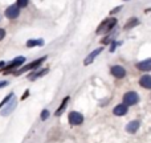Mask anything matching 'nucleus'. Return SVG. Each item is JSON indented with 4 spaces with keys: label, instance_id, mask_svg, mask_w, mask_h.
<instances>
[{
    "label": "nucleus",
    "instance_id": "nucleus-1",
    "mask_svg": "<svg viewBox=\"0 0 151 143\" xmlns=\"http://www.w3.org/2000/svg\"><path fill=\"white\" fill-rule=\"evenodd\" d=\"M115 25H117V19L109 17L102 21L101 25H98V28L96 29V33H109L110 31H113V28H114Z\"/></svg>",
    "mask_w": 151,
    "mask_h": 143
},
{
    "label": "nucleus",
    "instance_id": "nucleus-2",
    "mask_svg": "<svg viewBox=\"0 0 151 143\" xmlns=\"http://www.w3.org/2000/svg\"><path fill=\"white\" fill-rule=\"evenodd\" d=\"M138 102H139V96L135 91H127L123 96V105H126V106H134Z\"/></svg>",
    "mask_w": 151,
    "mask_h": 143
},
{
    "label": "nucleus",
    "instance_id": "nucleus-3",
    "mask_svg": "<svg viewBox=\"0 0 151 143\" xmlns=\"http://www.w3.org/2000/svg\"><path fill=\"white\" fill-rule=\"evenodd\" d=\"M47 57H48V56H44V57H41V58H39V60H36V61H33V63H31L29 65H27V66H24V68L19 69V70L16 72V74H21V73H24V72H28V70H33V69H37L42 63H44L45 60H47Z\"/></svg>",
    "mask_w": 151,
    "mask_h": 143
},
{
    "label": "nucleus",
    "instance_id": "nucleus-4",
    "mask_svg": "<svg viewBox=\"0 0 151 143\" xmlns=\"http://www.w3.org/2000/svg\"><path fill=\"white\" fill-rule=\"evenodd\" d=\"M24 61H25V57H23V56H19V57H16L13 61H11V64L7 66V68L3 69V73H9V72H13L16 68H19L20 65H23Z\"/></svg>",
    "mask_w": 151,
    "mask_h": 143
},
{
    "label": "nucleus",
    "instance_id": "nucleus-5",
    "mask_svg": "<svg viewBox=\"0 0 151 143\" xmlns=\"http://www.w3.org/2000/svg\"><path fill=\"white\" fill-rule=\"evenodd\" d=\"M68 119H69V123L73 126H77V125H81L83 122V117L81 113H77V111H72L69 113L68 115Z\"/></svg>",
    "mask_w": 151,
    "mask_h": 143
},
{
    "label": "nucleus",
    "instance_id": "nucleus-6",
    "mask_svg": "<svg viewBox=\"0 0 151 143\" xmlns=\"http://www.w3.org/2000/svg\"><path fill=\"white\" fill-rule=\"evenodd\" d=\"M17 106V101H16V98L13 97V98H11V101L8 102V105L4 107V109L0 111V114L3 115V117H8V115L11 114V113L15 110V107Z\"/></svg>",
    "mask_w": 151,
    "mask_h": 143
},
{
    "label": "nucleus",
    "instance_id": "nucleus-7",
    "mask_svg": "<svg viewBox=\"0 0 151 143\" xmlns=\"http://www.w3.org/2000/svg\"><path fill=\"white\" fill-rule=\"evenodd\" d=\"M4 15L7 16L8 19H16L19 15H20V8H19L16 4H12V5H9V7L5 9Z\"/></svg>",
    "mask_w": 151,
    "mask_h": 143
},
{
    "label": "nucleus",
    "instance_id": "nucleus-8",
    "mask_svg": "<svg viewBox=\"0 0 151 143\" xmlns=\"http://www.w3.org/2000/svg\"><path fill=\"white\" fill-rule=\"evenodd\" d=\"M110 73H111L113 75H114L115 78H123L126 75V70L123 66L121 65H114L111 66V69H110Z\"/></svg>",
    "mask_w": 151,
    "mask_h": 143
},
{
    "label": "nucleus",
    "instance_id": "nucleus-9",
    "mask_svg": "<svg viewBox=\"0 0 151 143\" xmlns=\"http://www.w3.org/2000/svg\"><path fill=\"white\" fill-rule=\"evenodd\" d=\"M102 50H104V47H99L98 49H96V50H93V52L90 53V55L88 56V57L85 58V61H83V65H89V64H91L94 61V58L97 57V56L99 55V53L102 52Z\"/></svg>",
    "mask_w": 151,
    "mask_h": 143
},
{
    "label": "nucleus",
    "instance_id": "nucleus-10",
    "mask_svg": "<svg viewBox=\"0 0 151 143\" xmlns=\"http://www.w3.org/2000/svg\"><path fill=\"white\" fill-rule=\"evenodd\" d=\"M139 126H141V122H139V121H137V119L135 121H131V122L126 126V131H127V133H130V134H134V133H137V131H138Z\"/></svg>",
    "mask_w": 151,
    "mask_h": 143
},
{
    "label": "nucleus",
    "instance_id": "nucleus-11",
    "mask_svg": "<svg viewBox=\"0 0 151 143\" xmlns=\"http://www.w3.org/2000/svg\"><path fill=\"white\" fill-rule=\"evenodd\" d=\"M126 113H127V106L126 105H117V106L114 107V110H113V114L117 115V117H122V115H125Z\"/></svg>",
    "mask_w": 151,
    "mask_h": 143
},
{
    "label": "nucleus",
    "instance_id": "nucleus-12",
    "mask_svg": "<svg viewBox=\"0 0 151 143\" xmlns=\"http://www.w3.org/2000/svg\"><path fill=\"white\" fill-rule=\"evenodd\" d=\"M139 85L143 86L145 89H151V75L149 74L142 75L141 80H139Z\"/></svg>",
    "mask_w": 151,
    "mask_h": 143
},
{
    "label": "nucleus",
    "instance_id": "nucleus-13",
    "mask_svg": "<svg viewBox=\"0 0 151 143\" xmlns=\"http://www.w3.org/2000/svg\"><path fill=\"white\" fill-rule=\"evenodd\" d=\"M137 68L141 69V70H145V72L150 70V69H151V60H150V58H147V60H145V61H142V63L137 64Z\"/></svg>",
    "mask_w": 151,
    "mask_h": 143
},
{
    "label": "nucleus",
    "instance_id": "nucleus-14",
    "mask_svg": "<svg viewBox=\"0 0 151 143\" xmlns=\"http://www.w3.org/2000/svg\"><path fill=\"white\" fill-rule=\"evenodd\" d=\"M68 102H69V97H65V98L63 99V102H61L60 107H58V109H57V111L55 113V115H56V117H60V115L63 114L64 111H65V107H66V105H68Z\"/></svg>",
    "mask_w": 151,
    "mask_h": 143
},
{
    "label": "nucleus",
    "instance_id": "nucleus-15",
    "mask_svg": "<svg viewBox=\"0 0 151 143\" xmlns=\"http://www.w3.org/2000/svg\"><path fill=\"white\" fill-rule=\"evenodd\" d=\"M48 73V69H41V70H39V72H35V73H32L31 75H29V80L31 81H33V80H36V78H39V77H41V75H45Z\"/></svg>",
    "mask_w": 151,
    "mask_h": 143
},
{
    "label": "nucleus",
    "instance_id": "nucleus-16",
    "mask_svg": "<svg viewBox=\"0 0 151 143\" xmlns=\"http://www.w3.org/2000/svg\"><path fill=\"white\" fill-rule=\"evenodd\" d=\"M139 24V20L137 17H133V19H130V20L126 23V25H125V29H130V28H134L135 25H138Z\"/></svg>",
    "mask_w": 151,
    "mask_h": 143
},
{
    "label": "nucleus",
    "instance_id": "nucleus-17",
    "mask_svg": "<svg viewBox=\"0 0 151 143\" xmlns=\"http://www.w3.org/2000/svg\"><path fill=\"white\" fill-rule=\"evenodd\" d=\"M42 40H28L27 41V47L32 48V47H37V45H42Z\"/></svg>",
    "mask_w": 151,
    "mask_h": 143
},
{
    "label": "nucleus",
    "instance_id": "nucleus-18",
    "mask_svg": "<svg viewBox=\"0 0 151 143\" xmlns=\"http://www.w3.org/2000/svg\"><path fill=\"white\" fill-rule=\"evenodd\" d=\"M13 97H15V94H13V93H9V94H8V96H7V97H5V98H4V99H3V101H1V102H0V109H1V107H3V105L8 103V102H9V101H11V98H13Z\"/></svg>",
    "mask_w": 151,
    "mask_h": 143
},
{
    "label": "nucleus",
    "instance_id": "nucleus-19",
    "mask_svg": "<svg viewBox=\"0 0 151 143\" xmlns=\"http://www.w3.org/2000/svg\"><path fill=\"white\" fill-rule=\"evenodd\" d=\"M40 118H41V121H47L48 118H49V110L44 109L41 111V115H40Z\"/></svg>",
    "mask_w": 151,
    "mask_h": 143
},
{
    "label": "nucleus",
    "instance_id": "nucleus-20",
    "mask_svg": "<svg viewBox=\"0 0 151 143\" xmlns=\"http://www.w3.org/2000/svg\"><path fill=\"white\" fill-rule=\"evenodd\" d=\"M16 5H17L19 8H24L28 5V0H17V1H16Z\"/></svg>",
    "mask_w": 151,
    "mask_h": 143
},
{
    "label": "nucleus",
    "instance_id": "nucleus-21",
    "mask_svg": "<svg viewBox=\"0 0 151 143\" xmlns=\"http://www.w3.org/2000/svg\"><path fill=\"white\" fill-rule=\"evenodd\" d=\"M4 36H5V31H4V29L0 28V40L4 39Z\"/></svg>",
    "mask_w": 151,
    "mask_h": 143
},
{
    "label": "nucleus",
    "instance_id": "nucleus-22",
    "mask_svg": "<svg viewBox=\"0 0 151 143\" xmlns=\"http://www.w3.org/2000/svg\"><path fill=\"white\" fill-rule=\"evenodd\" d=\"M8 82L7 81H0V88H4V86H7Z\"/></svg>",
    "mask_w": 151,
    "mask_h": 143
},
{
    "label": "nucleus",
    "instance_id": "nucleus-23",
    "mask_svg": "<svg viewBox=\"0 0 151 143\" xmlns=\"http://www.w3.org/2000/svg\"><path fill=\"white\" fill-rule=\"evenodd\" d=\"M121 8H122V7H117V8H115V9H113V11H111V15H114L115 12H118V11H121Z\"/></svg>",
    "mask_w": 151,
    "mask_h": 143
},
{
    "label": "nucleus",
    "instance_id": "nucleus-24",
    "mask_svg": "<svg viewBox=\"0 0 151 143\" xmlns=\"http://www.w3.org/2000/svg\"><path fill=\"white\" fill-rule=\"evenodd\" d=\"M28 94H29V91L27 90V91H25V94H23V97H21V99H23V101H24V99H25L27 97H28Z\"/></svg>",
    "mask_w": 151,
    "mask_h": 143
},
{
    "label": "nucleus",
    "instance_id": "nucleus-25",
    "mask_svg": "<svg viewBox=\"0 0 151 143\" xmlns=\"http://www.w3.org/2000/svg\"><path fill=\"white\" fill-rule=\"evenodd\" d=\"M115 47H117V42H113V45H111V52H114V49H115Z\"/></svg>",
    "mask_w": 151,
    "mask_h": 143
},
{
    "label": "nucleus",
    "instance_id": "nucleus-26",
    "mask_svg": "<svg viewBox=\"0 0 151 143\" xmlns=\"http://www.w3.org/2000/svg\"><path fill=\"white\" fill-rule=\"evenodd\" d=\"M1 66H3V68L5 66V63H4V61H0V68H1Z\"/></svg>",
    "mask_w": 151,
    "mask_h": 143
}]
</instances>
